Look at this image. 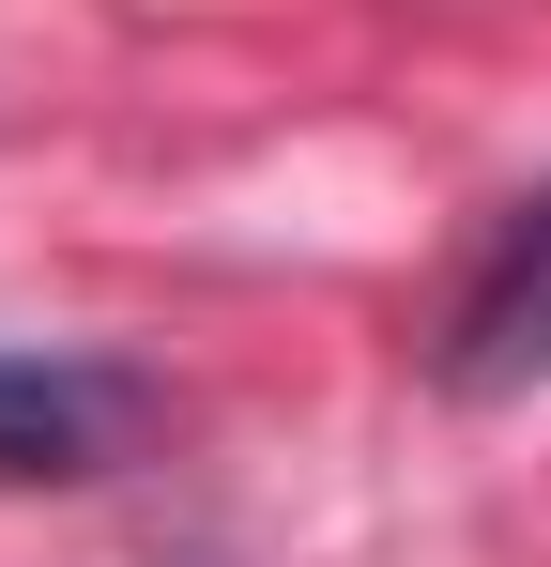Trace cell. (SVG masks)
<instances>
[{"label":"cell","mask_w":551,"mask_h":567,"mask_svg":"<svg viewBox=\"0 0 551 567\" xmlns=\"http://www.w3.org/2000/svg\"><path fill=\"white\" fill-rule=\"evenodd\" d=\"M445 383H459V399L551 383V199H521L506 246L475 261V291H459V322H445Z\"/></svg>","instance_id":"cell-1"},{"label":"cell","mask_w":551,"mask_h":567,"mask_svg":"<svg viewBox=\"0 0 551 567\" xmlns=\"http://www.w3.org/2000/svg\"><path fill=\"white\" fill-rule=\"evenodd\" d=\"M138 430V383L92 353H0V475H107Z\"/></svg>","instance_id":"cell-2"}]
</instances>
